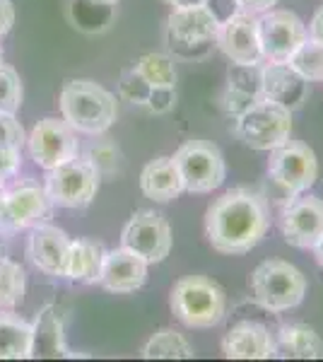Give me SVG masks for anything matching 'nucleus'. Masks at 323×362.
<instances>
[{
	"instance_id": "nucleus-1",
	"label": "nucleus",
	"mask_w": 323,
	"mask_h": 362,
	"mask_svg": "<svg viewBox=\"0 0 323 362\" xmlns=\"http://www.w3.org/2000/svg\"><path fill=\"white\" fill-rule=\"evenodd\" d=\"M270 227L268 201L251 189H232L210 203L205 235L215 251L229 256L249 254Z\"/></svg>"
},
{
	"instance_id": "nucleus-2",
	"label": "nucleus",
	"mask_w": 323,
	"mask_h": 362,
	"mask_svg": "<svg viewBox=\"0 0 323 362\" xmlns=\"http://www.w3.org/2000/svg\"><path fill=\"white\" fill-rule=\"evenodd\" d=\"M58 107H61L63 119L78 133H87V136L107 133L119 116L116 97L95 80H70L66 83L61 90Z\"/></svg>"
},
{
	"instance_id": "nucleus-3",
	"label": "nucleus",
	"mask_w": 323,
	"mask_h": 362,
	"mask_svg": "<svg viewBox=\"0 0 323 362\" xmlns=\"http://www.w3.org/2000/svg\"><path fill=\"white\" fill-rule=\"evenodd\" d=\"M169 307L189 329H213L227 314V293L208 276H186L172 288Z\"/></svg>"
},
{
	"instance_id": "nucleus-4",
	"label": "nucleus",
	"mask_w": 323,
	"mask_h": 362,
	"mask_svg": "<svg viewBox=\"0 0 323 362\" xmlns=\"http://www.w3.org/2000/svg\"><path fill=\"white\" fill-rule=\"evenodd\" d=\"M254 300L270 314H283L302 305L307 295V276L283 259H268L251 273Z\"/></svg>"
},
{
	"instance_id": "nucleus-5",
	"label": "nucleus",
	"mask_w": 323,
	"mask_h": 362,
	"mask_svg": "<svg viewBox=\"0 0 323 362\" xmlns=\"http://www.w3.org/2000/svg\"><path fill=\"white\" fill-rule=\"evenodd\" d=\"M237 136L251 150L270 153L292 136V112L270 99H256L237 116Z\"/></svg>"
},
{
	"instance_id": "nucleus-6",
	"label": "nucleus",
	"mask_w": 323,
	"mask_h": 362,
	"mask_svg": "<svg viewBox=\"0 0 323 362\" xmlns=\"http://www.w3.org/2000/svg\"><path fill=\"white\" fill-rule=\"evenodd\" d=\"M174 162L189 194H213L227 179L225 155L210 140H186L174 153Z\"/></svg>"
},
{
	"instance_id": "nucleus-7",
	"label": "nucleus",
	"mask_w": 323,
	"mask_h": 362,
	"mask_svg": "<svg viewBox=\"0 0 323 362\" xmlns=\"http://www.w3.org/2000/svg\"><path fill=\"white\" fill-rule=\"evenodd\" d=\"M99 172L87 157H73L46 174V194L51 203L61 208H85L95 201L99 191Z\"/></svg>"
},
{
	"instance_id": "nucleus-8",
	"label": "nucleus",
	"mask_w": 323,
	"mask_h": 362,
	"mask_svg": "<svg viewBox=\"0 0 323 362\" xmlns=\"http://www.w3.org/2000/svg\"><path fill=\"white\" fill-rule=\"evenodd\" d=\"M268 174L287 196H299L319 179V160L307 143L285 140L280 148L270 150Z\"/></svg>"
},
{
	"instance_id": "nucleus-9",
	"label": "nucleus",
	"mask_w": 323,
	"mask_h": 362,
	"mask_svg": "<svg viewBox=\"0 0 323 362\" xmlns=\"http://www.w3.org/2000/svg\"><path fill=\"white\" fill-rule=\"evenodd\" d=\"M51 198L37 181H20L13 189H5L0 203V235L10 237L20 230H32L49 215Z\"/></svg>"
},
{
	"instance_id": "nucleus-10",
	"label": "nucleus",
	"mask_w": 323,
	"mask_h": 362,
	"mask_svg": "<svg viewBox=\"0 0 323 362\" xmlns=\"http://www.w3.org/2000/svg\"><path fill=\"white\" fill-rule=\"evenodd\" d=\"M27 148L32 160L49 172V169H56L58 165L80 155L78 131L63 116L61 119L49 116L32 128V133L27 136Z\"/></svg>"
},
{
	"instance_id": "nucleus-11",
	"label": "nucleus",
	"mask_w": 323,
	"mask_h": 362,
	"mask_svg": "<svg viewBox=\"0 0 323 362\" xmlns=\"http://www.w3.org/2000/svg\"><path fill=\"white\" fill-rule=\"evenodd\" d=\"M172 227L157 210H138L121 232V247L135 251L148 264H162L172 251Z\"/></svg>"
},
{
	"instance_id": "nucleus-12",
	"label": "nucleus",
	"mask_w": 323,
	"mask_h": 362,
	"mask_svg": "<svg viewBox=\"0 0 323 362\" xmlns=\"http://www.w3.org/2000/svg\"><path fill=\"white\" fill-rule=\"evenodd\" d=\"M258 37H261L263 61L280 63L290 61L299 44L309 37V29L292 10H268L258 15Z\"/></svg>"
},
{
	"instance_id": "nucleus-13",
	"label": "nucleus",
	"mask_w": 323,
	"mask_h": 362,
	"mask_svg": "<svg viewBox=\"0 0 323 362\" xmlns=\"http://www.w3.org/2000/svg\"><path fill=\"white\" fill-rule=\"evenodd\" d=\"M217 29H220L217 17L205 5H196V8H179L169 15L167 37L176 51L189 56L191 49L196 54L198 46L213 44L217 37Z\"/></svg>"
},
{
	"instance_id": "nucleus-14",
	"label": "nucleus",
	"mask_w": 323,
	"mask_h": 362,
	"mask_svg": "<svg viewBox=\"0 0 323 362\" xmlns=\"http://www.w3.org/2000/svg\"><path fill=\"white\" fill-rule=\"evenodd\" d=\"M280 230L290 247L311 249L323 235V201L316 196H290L283 210Z\"/></svg>"
},
{
	"instance_id": "nucleus-15",
	"label": "nucleus",
	"mask_w": 323,
	"mask_h": 362,
	"mask_svg": "<svg viewBox=\"0 0 323 362\" xmlns=\"http://www.w3.org/2000/svg\"><path fill=\"white\" fill-rule=\"evenodd\" d=\"M215 44L232 63H244V66H256L263 63L261 37H258V15L237 13L229 20L220 22Z\"/></svg>"
},
{
	"instance_id": "nucleus-16",
	"label": "nucleus",
	"mask_w": 323,
	"mask_h": 362,
	"mask_svg": "<svg viewBox=\"0 0 323 362\" xmlns=\"http://www.w3.org/2000/svg\"><path fill=\"white\" fill-rule=\"evenodd\" d=\"M70 239L61 227L39 223L29 230L27 237V256L41 273L51 278H66Z\"/></svg>"
},
{
	"instance_id": "nucleus-17",
	"label": "nucleus",
	"mask_w": 323,
	"mask_h": 362,
	"mask_svg": "<svg viewBox=\"0 0 323 362\" xmlns=\"http://www.w3.org/2000/svg\"><path fill=\"white\" fill-rule=\"evenodd\" d=\"M148 268L150 264L135 251L119 247L111 249L104 256V266L99 273V285L109 293L116 295H128L140 290L148 283Z\"/></svg>"
},
{
	"instance_id": "nucleus-18",
	"label": "nucleus",
	"mask_w": 323,
	"mask_h": 362,
	"mask_svg": "<svg viewBox=\"0 0 323 362\" xmlns=\"http://www.w3.org/2000/svg\"><path fill=\"white\" fill-rule=\"evenodd\" d=\"M222 353L229 360H268L278 353V341L268 326L258 321H239L222 338Z\"/></svg>"
},
{
	"instance_id": "nucleus-19",
	"label": "nucleus",
	"mask_w": 323,
	"mask_h": 362,
	"mask_svg": "<svg viewBox=\"0 0 323 362\" xmlns=\"http://www.w3.org/2000/svg\"><path fill=\"white\" fill-rule=\"evenodd\" d=\"M261 97L297 112L309 97V80H304L287 61L266 63L261 80Z\"/></svg>"
},
{
	"instance_id": "nucleus-20",
	"label": "nucleus",
	"mask_w": 323,
	"mask_h": 362,
	"mask_svg": "<svg viewBox=\"0 0 323 362\" xmlns=\"http://www.w3.org/2000/svg\"><path fill=\"white\" fill-rule=\"evenodd\" d=\"M140 191L155 203H169L184 194V179L174 157H157L140 172Z\"/></svg>"
},
{
	"instance_id": "nucleus-21",
	"label": "nucleus",
	"mask_w": 323,
	"mask_h": 362,
	"mask_svg": "<svg viewBox=\"0 0 323 362\" xmlns=\"http://www.w3.org/2000/svg\"><path fill=\"white\" fill-rule=\"evenodd\" d=\"M34 358V324L10 309H0V360Z\"/></svg>"
},
{
	"instance_id": "nucleus-22",
	"label": "nucleus",
	"mask_w": 323,
	"mask_h": 362,
	"mask_svg": "<svg viewBox=\"0 0 323 362\" xmlns=\"http://www.w3.org/2000/svg\"><path fill=\"white\" fill-rule=\"evenodd\" d=\"M104 256H107V249H104L102 242H95V239H73L70 242L66 278L82 285L99 283Z\"/></svg>"
},
{
	"instance_id": "nucleus-23",
	"label": "nucleus",
	"mask_w": 323,
	"mask_h": 362,
	"mask_svg": "<svg viewBox=\"0 0 323 362\" xmlns=\"http://www.w3.org/2000/svg\"><path fill=\"white\" fill-rule=\"evenodd\" d=\"M278 350L287 358L319 360L323 358V338L307 324H287L278 331Z\"/></svg>"
},
{
	"instance_id": "nucleus-24",
	"label": "nucleus",
	"mask_w": 323,
	"mask_h": 362,
	"mask_svg": "<svg viewBox=\"0 0 323 362\" xmlns=\"http://www.w3.org/2000/svg\"><path fill=\"white\" fill-rule=\"evenodd\" d=\"M145 360H189L196 355V350L184 334L174 329H162L148 338V343L140 350Z\"/></svg>"
},
{
	"instance_id": "nucleus-25",
	"label": "nucleus",
	"mask_w": 323,
	"mask_h": 362,
	"mask_svg": "<svg viewBox=\"0 0 323 362\" xmlns=\"http://www.w3.org/2000/svg\"><path fill=\"white\" fill-rule=\"evenodd\" d=\"M34 355H68L63 343V324L51 307H46L34 324Z\"/></svg>"
},
{
	"instance_id": "nucleus-26",
	"label": "nucleus",
	"mask_w": 323,
	"mask_h": 362,
	"mask_svg": "<svg viewBox=\"0 0 323 362\" xmlns=\"http://www.w3.org/2000/svg\"><path fill=\"white\" fill-rule=\"evenodd\" d=\"M27 290L25 268L17 261L0 256V309H15L22 305Z\"/></svg>"
},
{
	"instance_id": "nucleus-27",
	"label": "nucleus",
	"mask_w": 323,
	"mask_h": 362,
	"mask_svg": "<svg viewBox=\"0 0 323 362\" xmlns=\"http://www.w3.org/2000/svg\"><path fill=\"white\" fill-rule=\"evenodd\" d=\"M135 70L150 87H176V66L167 54H145L135 61Z\"/></svg>"
},
{
	"instance_id": "nucleus-28",
	"label": "nucleus",
	"mask_w": 323,
	"mask_h": 362,
	"mask_svg": "<svg viewBox=\"0 0 323 362\" xmlns=\"http://www.w3.org/2000/svg\"><path fill=\"white\" fill-rule=\"evenodd\" d=\"M287 63H290L304 80L319 83V80H323V44L307 37L302 44H299V49L295 54L290 56Z\"/></svg>"
},
{
	"instance_id": "nucleus-29",
	"label": "nucleus",
	"mask_w": 323,
	"mask_h": 362,
	"mask_svg": "<svg viewBox=\"0 0 323 362\" xmlns=\"http://www.w3.org/2000/svg\"><path fill=\"white\" fill-rule=\"evenodd\" d=\"M261 80H263V66H244V63H232L227 73V90L237 92L246 99H261Z\"/></svg>"
},
{
	"instance_id": "nucleus-30",
	"label": "nucleus",
	"mask_w": 323,
	"mask_h": 362,
	"mask_svg": "<svg viewBox=\"0 0 323 362\" xmlns=\"http://www.w3.org/2000/svg\"><path fill=\"white\" fill-rule=\"evenodd\" d=\"M87 160H90L92 167L99 172V177H114L123 167L121 148L109 138H102V140H97V143H92L90 150H87Z\"/></svg>"
},
{
	"instance_id": "nucleus-31",
	"label": "nucleus",
	"mask_w": 323,
	"mask_h": 362,
	"mask_svg": "<svg viewBox=\"0 0 323 362\" xmlns=\"http://www.w3.org/2000/svg\"><path fill=\"white\" fill-rule=\"evenodd\" d=\"M22 99H25V87H22L17 70L0 61V112L17 114L22 107Z\"/></svg>"
},
{
	"instance_id": "nucleus-32",
	"label": "nucleus",
	"mask_w": 323,
	"mask_h": 362,
	"mask_svg": "<svg viewBox=\"0 0 323 362\" xmlns=\"http://www.w3.org/2000/svg\"><path fill=\"white\" fill-rule=\"evenodd\" d=\"M150 92H152V87L145 83V78L135 68H128L126 73L121 75L119 97L123 99V102H131V104H140V107H145V104H148Z\"/></svg>"
},
{
	"instance_id": "nucleus-33",
	"label": "nucleus",
	"mask_w": 323,
	"mask_h": 362,
	"mask_svg": "<svg viewBox=\"0 0 323 362\" xmlns=\"http://www.w3.org/2000/svg\"><path fill=\"white\" fill-rule=\"evenodd\" d=\"M27 145V133L15 114L0 112V150H22Z\"/></svg>"
},
{
	"instance_id": "nucleus-34",
	"label": "nucleus",
	"mask_w": 323,
	"mask_h": 362,
	"mask_svg": "<svg viewBox=\"0 0 323 362\" xmlns=\"http://www.w3.org/2000/svg\"><path fill=\"white\" fill-rule=\"evenodd\" d=\"M152 114H167L176 107V87H152L148 104Z\"/></svg>"
},
{
	"instance_id": "nucleus-35",
	"label": "nucleus",
	"mask_w": 323,
	"mask_h": 362,
	"mask_svg": "<svg viewBox=\"0 0 323 362\" xmlns=\"http://www.w3.org/2000/svg\"><path fill=\"white\" fill-rule=\"evenodd\" d=\"M22 165V150H0V184L13 179Z\"/></svg>"
},
{
	"instance_id": "nucleus-36",
	"label": "nucleus",
	"mask_w": 323,
	"mask_h": 362,
	"mask_svg": "<svg viewBox=\"0 0 323 362\" xmlns=\"http://www.w3.org/2000/svg\"><path fill=\"white\" fill-rule=\"evenodd\" d=\"M205 8L217 17V22H225L237 13H242L239 0H205Z\"/></svg>"
},
{
	"instance_id": "nucleus-37",
	"label": "nucleus",
	"mask_w": 323,
	"mask_h": 362,
	"mask_svg": "<svg viewBox=\"0 0 323 362\" xmlns=\"http://www.w3.org/2000/svg\"><path fill=\"white\" fill-rule=\"evenodd\" d=\"M15 25V5L13 0H0V39L8 37Z\"/></svg>"
},
{
	"instance_id": "nucleus-38",
	"label": "nucleus",
	"mask_w": 323,
	"mask_h": 362,
	"mask_svg": "<svg viewBox=\"0 0 323 362\" xmlns=\"http://www.w3.org/2000/svg\"><path fill=\"white\" fill-rule=\"evenodd\" d=\"M244 13L251 15H263L268 10H273V5H278V0H239Z\"/></svg>"
},
{
	"instance_id": "nucleus-39",
	"label": "nucleus",
	"mask_w": 323,
	"mask_h": 362,
	"mask_svg": "<svg viewBox=\"0 0 323 362\" xmlns=\"http://www.w3.org/2000/svg\"><path fill=\"white\" fill-rule=\"evenodd\" d=\"M309 37L316 39L319 44H323V5L316 10V15L311 17V25H309Z\"/></svg>"
},
{
	"instance_id": "nucleus-40",
	"label": "nucleus",
	"mask_w": 323,
	"mask_h": 362,
	"mask_svg": "<svg viewBox=\"0 0 323 362\" xmlns=\"http://www.w3.org/2000/svg\"><path fill=\"white\" fill-rule=\"evenodd\" d=\"M164 3H169L174 10H179V8H196V5H205V0H164Z\"/></svg>"
},
{
	"instance_id": "nucleus-41",
	"label": "nucleus",
	"mask_w": 323,
	"mask_h": 362,
	"mask_svg": "<svg viewBox=\"0 0 323 362\" xmlns=\"http://www.w3.org/2000/svg\"><path fill=\"white\" fill-rule=\"evenodd\" d=\"M311 249H314V256H316V261H319V266L323 268V235L316 239V244Z\"/></svg>"
},
{
	"instance_id": "nucleus-42",
	"label": "nucleus",
	"mask_w": 323,
	"mask_h": 362,
	"mask_svg": "<svg viewBox=\"0 0 323 362\" xmlns=\"http://www.w3.org/2000/svg\"><path fill=\"white\" fill-rule=\"evenodd\" d=\"M90 3H97V5H111V8H114V5L119 3V0H90Z\"/></svg>"
},
{
	"instance_id": "nucleus-43",
	"label": "nucleus",
	"mask_w": 323,
	"mask_h": 362,
	"mask_svg": "<svg viewBox=\"0 0 323 362\" xmlns=\"http://www.w3.org/2000/svg\"><path fill=\"white\" fill-rule=\"evenodd\" d=\"M3 194H5V184H0V203H3Z\"/></svg>"
},
{
	"instance_id": "nucleus-44",
	"label": "nucleus",
	"mask_w": 323,
	"mask_h": 362,
	"mask_svg": "<svg viewBox=\"0 0 323 362\" xmlns=\"http://www.w3.org/2000/svg\"><path fill=\"white\" fill-rule=\"evenodd\" d=\"M0 61H3V49H0Z\"/></svg>"
}]
</instances>
